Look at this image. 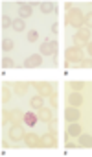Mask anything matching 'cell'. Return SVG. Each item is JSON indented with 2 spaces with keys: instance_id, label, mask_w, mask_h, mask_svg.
<instances>
[{
  "instance_id": "obj_1",
  "label": "cell",
  "mask_w": 92,
  "mask_h": 157,
  "mask_svg": "<svg viewBox=\"0 0 92 157\" xmlns=\"http://www.w3.org/2000/svg\"><path fill=\"white\" fill-rule=\"evenodd\" d=\"M66 24L68 26H74V28H81L85 24V15L77 10V8H72L68 13H66Z\"/></svg>"
},
{
  "instance_id": "obj_2",
  "label": "cell",
  "mask_w": 92,
  "mask_h": 157,
  "mask_svg": "<svg viewBox=\"0 0 92 157\" xmlns=\"http://www.w3.org/2000/svg\"><path fill=\"white\" fill-rule=\"evenodd\" d=\"M74 43H75V46H83V44H88L90 43V30H86V28H79L77 30V33L74 35Z\"/></svg>"
},
{
  "instance_id": "obj_3",
  "label": "cell",
  "mask_w": 92,
  "mask_h": 157,
  "mask_svg": "<svg viewBox=\"0 0 92 157\" xmlns=\"http://www.w3.org/2000/svg\"><path fill=\"white\" fill-rule=\"evenodd\" d=\"M66 61H70V63H81L83 61V50L79 46L66 48Z\"/></svg>"
},
{
  "instance_id": "obj_4",
  "label": "cell",
  "mask_w": 92,
  "mask_h": 157,
  "mask_svg": "<svg viewBox=\"0 0 92 157\" xmlns=\"http://www.w3.org/2000/svg\"><path fill=\"white\" fill-rule=\"evenodd\" d=\"M57 48H59L57 41H44L39 50H41V56H55Z\"/></svg>"
},
{
  "instance_id": "obj_5",
  "label": "cell",
  "mask_w": 92,
  "mask_h": 157,
  "mask_svg": "<svg viewBox=\"0 0 92 157\" xmlns=\"http://www.w3.org/2000/svg\"><path fill=\"white\" fill-rule=\"evenodd\" d=\"M33 87L39 91V94H41V96H52V94L55 93V91H53V89H55V85H50V83H46V82H35V83H33Z\"/></svg>"
},
{
  "instance_id": "obj_6",
  "label": "cell",
  "mask_w": 92,
  "mask_h": 157,
  "mask_svg": "<svg viewBox=\"0 0 92 157\" xmlns=\"http://www.w3.org/2000/svg\"><path fill=\"white\" fill-rule=\"evenodd\" d=\"M57 140H55V133H46L41 137V148H55Z\"/></svg>"
},
{
  "instance_id": "obj_7",
  "label": "cell",
  "mask_w": 92,
  "mask_h": 157,
  "mask_svg": "<svg viewBox=\"0 0 92 157\" xmlns=\"http://www.w3.org/2000/svg\"><path fill=\"white\" fill-rule=\"evenodd\" d=\"M41 65H42L41 54H33V56L26 57V61H24V67H26V68H35V67H41Z\"/></svg>"
},
{
  "instance_id": "obj_8",
  "label": "cell",
  "mask_w": 92,
  "mask_h": 157,
  "mask_svg": "<svg viewBox=\"0 0 92 157\" xmlns=\"http://www.w3.org/2000/svg\"><path fill=\"white\" fill-rule=\"evenodd\" d=\"M26 137V133H24V129H22V126H19V124H13L11 126V129H9V139H13V140H20V139H24Z\"/></svg>"
},
{
  "instance_id": "obj_9",
  "label": "cell",
  "mask_w": 92,
  "mask_h": 157,
  "mask_svg": "<svg viewBox=\"0 0 92 157\" xmlns=\"http://www.w3.org/2000/svg\"><path fill=\"white\" fill-rule=\"evenodd\" d=\"M17 6H19V17H20V19H28V17H31L33 8H31L30 4H26V2H19Z\"/></svg>"
},
{
  "instance_id": "obj_10",
  "label": "cell",
  "mask_w": 92,
  "mask_h": 157,
  "mask_svg": "<svg viewBox=\"0 0 92 157\" xmlns=\"http://www.w3.org/2000/svg\"><path fill=\"white\" fill-rule=\"evenodd\" d=\"M79 117H81V113H79L77 107H72V105H70V107L64 111V118H66V122H77Z\"/></svg>"
},
{
  "instance_id": "obj_11",
  "label": "cell",
  "mask_w": 92,
  "mask_h": 157,
  "mask_svg": "<svg viewBox=\"0 0 92 157\" xmlns=\"http://www.w3.org/2000/svg\"><path fill=\"white\" fill-rule=\"evenodd\" d=\"M24 144H26L28 148H41V139H39L35 133H28V135L24 137Z\"/></svg>"
},
{
  "instance_id": "obj_12",
  "label": "cell",
  "mask_w": 92,
  "mask_h": 157,
  "mask_svg": "<svg viewBox=\"0 0 92 157\" xmlns=\"http://www.w3.org/2000/svg\"><path fill=\"white\" fill-rule=\"evenodd\" d=\"M39 120H42V122H52V120H53V111L48 109V107H41V109H39Z\"/></svg>"
},
{
  "instance_id": "obj_13",
  "label": "cell",
  "mask_w": 92,
  "mask_h": 157,
  "mask_svg": "<svg viewBox=\"0 0 92 157\" xmlns=\"http://www.w3.org/2000/svg\"><path fill=\"white\" fill-rule=\"evenodd\" d=\"M13 89H15V93H17L19 96H24V94H28V91H30V83H26V82H17V83L13 85Z\"/></svg>"
},
{
  "instance_id": "obj_14",
  "label": "cell",
  "mask_w": 92,
  "mask_h": 157,
  "mask_svg": "<svg viewBox=\"0 0 92 157\" xmlns=\"http://www.w3.org/2000/svg\"><path fill=\"white\" fill-rule=\"evenodd\" d=\"M68 104L72 105V107H79L81 104H83V96L79 94V93H72V94H68Z\"/></svg>"
},
{
  "instance_id": "obj_15",
  "label": "cell",
  "mask_w": 92,
  "mask_h": 157,
  "mask_svg": "<svg viewBox=\"0 0 92 157\" xmlns=\"http://www.w3.org/2000/svg\"><path fill=\"white\" fill-rule=\"evenodd\" d=\"M24 124L26 126H35L37 124V120H39V115H35L33 111H30V113H24Z\"/></svg>"
},
{
  "instance_id": "obj_16",
  "label": "cell",
  "mask_w": 92,
  "mask_h": 157,
  "mask_svg": "<svg viewBox=\"0 0 92 157\" xmlns=\"http://www.w3.org/2000/svg\"><path fill=\"white\" fill-rule=\"evenodd\" d=\"M68 133H70V137H79V135H81V126H79L77 122H70Z\"/></svg>"
},
{
  "instance_id": "obj_17",
  "label": "cell",
  "mask_w": 92,
  "mask_h": 157,
  "mask_svg": "<svg viewBox=\"0 0 92 157\" xmlns=\"http://www.w3.org/2000/svg\"><path fill=\"white\" fill-rule=\"evenodd\" d=\"M41 11L42 13H52V11H57V8H55L53 2H41Z\"/></svg>"
},
{
  "instance_id": "obj_18",
  "label": "cell",
  "mask_w": 92,
  "mask_h": 157,
  "mask_svg": "<svg viewBox=\"0 0 92 157\" xmlns=\"http://www.w3.org/2000/svg\"><path fill=\"white\" fill-rule=\"evenodd\" d=\"M30 105H31L33 109H41V107H44V100H42V96H41V94H39V96H33L31 102H30Z\"/></svg>"
},
{
  "instance_id": "obj_19",
  "label": "cell",
  "mask_w": 92,
  "mask_h": 157,
  "mask_svg": "<svg viewBox=\"0 0 92 157\" xmlns=\"http://www.w3.org/2000/svg\"><path fill=\"white\" fill-rule=\"evenodd\" d=\"M79 146L90 148V146H92V137H90V135H79Z\"/></svg>"
},
{
  "instance_id": "obj_20",
  "label": "cell",
  "mask_w": 92,
  "mask_h": 157,
  "mask_svg": "<svg viewBox=\"0 0 92 157\" xmlns=\"http://www.w3.org/2000/svg\"><path fill=\"white\" fill-rule=\"evenodd\" d=\"M13 28H15L17 32H22V30L26 28V21H24V19H20V17H19V19H15V21H13Z\"/></svg>"
},
{
  "instance_id": "obj_21",
  "label": "cell",
  "mask_w": 92,
  "mask_h": 157,
  "mask_svg": "<svg viewBox=\"0 0 92 157\" xmlns=\"http://www.w3.org/2000/svg\"><path fill=\"white\" fill-rule=\"evenodd\" d=\"M13 46H15V43H13L11 39H4V41H2V50H4V52H11Z\"/></svg>"
},
{
  "instance_id": "obj_22",
  "label": "cell",
  "mask_w": 92,
  "mask_h": 157,
  "mask_svg": "<svg viewBox=\"0 0 92 157\" xmlns=\"http://www.w3.org/2000/svg\"><path fill=\"white\" fill-rule=\"evenodd\" d=\"M68 87H70V89H74L75 93H79V91L85 87V83H83V82H70V83H68Z\"/></svg>"
},
{
  "instance_id": "obj_23",
  "label": "cell",
  "mask_w": 92,
  "mask_h": 157,
  "mask_svg": "<svg viewBox=\"0 0 92 157\" xmlns=\"http://www.w3.org/2000/svg\"><path fill=\"white\" fill-rule=\"evenodd\" d=\"M9 26H13V21H11L8 15H2V28L6 30V28H9Z\"/></svg>"
},
{
  "instance_id": "obj_24",
  "label": "cell",
  "mask_w": 92,
  "mask_h": 157,
  "mask_svg": "<svg viewBox=\"0 0 92 157\" xmlns=\"http://www.w3.org/2000/svg\"><path fill=\"white\" fill-rule=\"evenodd\" d=\"M2 65H4V68H13L15 67V61L11 57H4L2 59Z\"/></svg>"
},
{
  "instance_id": "obj_25",
  "label": "cell",
  "mask_w": 92,
  "mask_h": 157,
  "mask_svg": "<svg viewBox=\"0 0 92 157\" xmlns=\"http://www.w3.org/2000/svg\"><path fill=\"white\" fill-rule=\"evenodd\" d=\"M37 39H39V33H37L35 30H30V32H28V41H30V43H35Z\"/></svg>"
},
{
  "instance_id": "obj_26",
  "label": "cell",
  "mask_w": 92,
  "mask_h": 157,
  "mask_svg": "<svg viewBox=\"0 0 92 157\" xmlns=\"http://www.w3.org/2000/svg\"><path fill=\"white\" fill-rule=\"evenodd\" d=\"M9 98H11V93H9V89L2 87V102L6 104V102H9Z\"/></svg>"
},
{
  "instance_id": "obj_27",
  "label": "cell",
  "mask_w": 92,
  "mask_h": 157,
  "mask_svg": "<svg viewBox=\"0 0 92 157\" xmlns=\"http://www.w3.org/2000/svg\"><path fill=\"white\" fill-rule=\"evenodd\" d=\"M79 67H85V68H92V57H90V59H83V61L79 63Z\"/></svg>"
},
{
  "instance_id": "obj_28",
  "label": "cell",
  "mask_w": 92,
  "mask_h": 157,
  "mask_svg": "<svg viewBox=\"0 0 92 157\" xmlns=\"http://www.w3.org/2000/svg\"><path fill=\"white\" fill-rule=\"evenodd\" d=\"M50 102H52V107H53V109H57V105H59V102H57V94H55V93H53V94L50 96Z\"/></svg>"
},
{
  "instance_id": "obj_29",
  "label": "cell",
  "mask_w": 92,
  "mask_h": 157,
  "mask_svg": "<svg viewBox=\"0 0 92 157\" xmlns=\"http://www.w3.org/2000/svg\"><path fill=\"white\" fill-rule=\"evenodd\" d=\"M85 24H86V26H88V28H92V11H90V13H86V15H85Z\"/></svg>"
},
{
  "instance_id": "obj_30",
  "label": "cell",
  "mask_w": 92,
  "mask_h": 157,
  "mask_svg": "<svg viewBox=\"0 0 92 157\" xmlns=\"http://www.w3.org/2000/svg\"><path fill=\"white\" fill-rule=\"evenodd\" d=\"M52 32L57 33V32H59V24H53V26H52Z\"/></svg>"
},
{
  "instance_id": "obj_31",
  "label": "cell",
  "mask_w": 92,
  "mask_h": 157,
  "mask_svg": "<svg viewBox=\"0 0 92 157\" xmlns=\"http://www.w3.org/2000/svg\"><path fill=\"white\" fill-rule=\"evenodd\" d=\"M86 50H88V54H90V57H92V43L86 44Z\"/></svg>"
},
{
  "instance_id": "obj_32",
  "label": "cell",
  "mask_w": 92,
  "mask_h": 157,
  "mask_svg": "<svg viewBox=\"0 0 92 157\" xmlns=\"http://www.w3.org/2000/svg\"><path fill=\"white\" fill-rule=\"evenodd\" d=\"M75 146H77V144H74V142H66V148H70V150L75 148Z\"/></svg>"
}]
</instances>
